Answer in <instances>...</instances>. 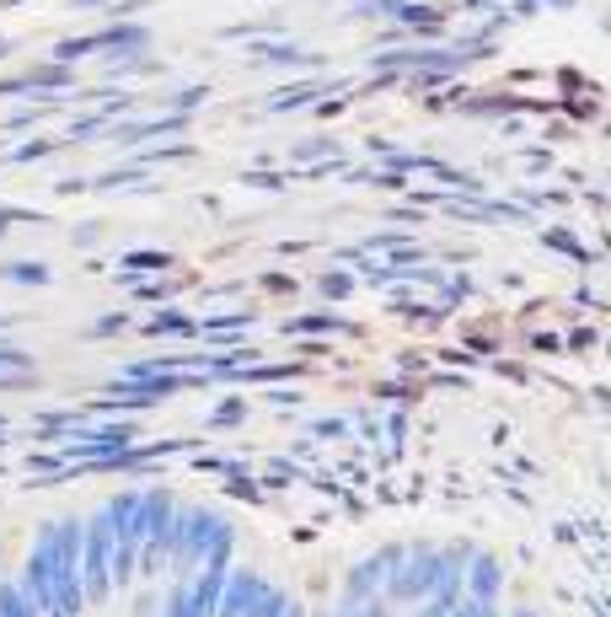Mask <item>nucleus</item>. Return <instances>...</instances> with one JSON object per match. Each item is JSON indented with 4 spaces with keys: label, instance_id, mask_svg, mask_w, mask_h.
<instances>
[{
    "label": "nucleus",
    "instance_id": "nucleus-1",
    "mask_svg": "<svg viewBox=\"0 0 611 617\" xmlns=\"http://www.w3.org/2000/svg\"><path fill=\"white\" fill-rule=\"evenodd\" d=\"M81 590H87V607H102L113 596V526H108V510L81 516Z\"/></svg>",
    "mask_w": 611,
    "mask_h": 617
},
{
    "label": "nucleus",
    "instance_id": "nucleus-2",
    "mask_svg": "<svg viewBox=\"0 0 611 617\" xmlns=\"http://www.w3.org/2000/svg\"><path fill=\"white\" fill-rule=\"evenodd\" d=\"M214 526H220V516H214L210 505H178V516H172V554H167L172 580H188L204 564Z\"/></svg>",
    "mask_w": 611,
    "mask_h": 617
},
{
    "label": "nucleus",
    "instance_id": "nucleus-3",
    "mask_svg": "<svg viewBox=\"0 0 611 617\" xmlns=\"http://www.w3.org/2000/svg\"><path fill=\"white\" fill-rule=\"evenodd\" d=\"M172 516H178V494L172 489H146V543H140V569L161 575L167 554H172Z\"/></svg>",
    "mask_w": 611,
    "mask_h": 617
},
{
    "label": "nucleus",
    "instance_id": "nucleus-4",
    "mask_svg": "<svg viewBox=\"0 0 611 617\" xmlns=\"http://www.w3.org/2000/svg\"><path fill=\"white\" fill-rule=\"evenodd\" d=\"M434 554H440V548H429V543H419V548H402L398 569L387 575L381 596H387L392 607H413V601H424L429 586H434Z\"/></svg>",
    "mask_w": 611,
    "mask_h": 617
},
{
    "label": "nucleus",
    "instance_id": "nucleus-5",
    "mask_svg": "<svg viewBox=\"0 0 611 617\" xmlns=\"http://www.w3.org/2000/svg\"><path fill=\"white\" fill-rule=\"evenodd\" d=\"M398 558H402V543H387V548H375L370 558L349 564V575H343V601H370V596H381L387 575L398 569Z\"/></svg>",
    "mask_w": 611,
    "mask_h": 617
},
{
    "label": "nucleus",
    "instance_id": "nucleus-6",
    "mask_svg": "<svg viewBox=\"0 0 611 617\" xmlns=\"http://www.w3.org/2000/svg\"><path fill=\"white\" fill-rule=\"evenodd\" d=\"M499 590H504V558L499 554H467V564H461V596H472V601H499Z\"/></svg>",
    "mask_w": 611,
    "mask_h": 617
},
{
    "label": "nucleus",
    "instance_id": "nucleus-7",
    "mask_svg": "<svg viewBox=\"0 0 611 617\" xmlns=\"http://www.w3.org/2000/svg\"><path fill=\"white\" fill-rule=\"evenodd\" d=\"M258 590H263V575H258V569H247V564H231V569H226V580H220L214 617H247V607L258 601Z\"/></svg>",
    "mask_w": 611,
    "mask_h": 617
},
{
    "label": "nucleus",
    "instance_id": "nucleus-8",
    "mask_svg": "<svg viewBox=\"0 0 611 617\" xmlns=\"http://www.w3.org/2000/svg\"><path fill=\"white\" fill-rule=\"evenodd\" d=\"M193 113H167V119H123V123H108V135L119 146H140V140H161V135H183Z\"/></svg>",
    "mask_w": 611,
    "mask_h": 617
},
{
    "label": "nucleus",
    "instance_id": "nucleus-9",
    "mask_svg": "<svg viewBox=\"0 0 611 617\" xmlns=\"http://www.w3.org/2000/svg\"><path fill=\"white\" fill-rule=\"evenodd\" d=\"M92 54H123V49H151V28L146 22H113L102 32H87Z\"/></svg>",
    "mask_w": 611,
    "mask_h": 617
},
{
    "label": "nucleus",
    "instance_id": "nucleus-10",
    "mask_svg": "<svg viewBox=\"0 0 611 617\" xmlns=\"http://www.w3.org/2000/svg\"><path fill=\"white\" fill-rule=\"evenodd\" d=\"M140 334H146V339H193V334H199V322H193L183 307H161V311L146 317V328H140Z\"/></svg>",
    "mask_w": 611,
    "mask_h": 617
},
{
    "label": "nucleus",
    "instance_id": "nucleus-11",
    "mask_svg": "<svg viewBox=\"0 0 611 617\" xmlns=\"http://www.w3.org/2000/svg\"><path fill=\"white\" fill-rule=\"evenodd\" d=\"M247 328H252V317H247V311H231V317H204L193 339H204V344H242Z\"/></svg>",
    "mask_w": 611,
    "mask_h": 617
},
{
    "label": "nucleus",
    "instance_id": "nucleus-12",
    "mask_svg": "<svg viewBox=\"0 0 611 617\" xmlns=\"http://www.w3.org/2000/svg\"><path fill=\"white\" fill-rule=\"evenodd\" d=\"M247 54H252L258 64H317V54H306V49H296V43H269V38L252 43Z\"/></svg>",
    "mask_w": 611,
    "mask_h": 617
},
{
    "label": "nucleus",
    "instance_id": "nucleus-13",
    "mask_svg": "<svg viewBox=\"0 0 611 617\" xmlns=\"http://www.w3.org/2000/svg\"><path fill=\"white\" fill-rule=\"evenodd\" d=\"M322 92H328L322 81H306V87H284V92L269 97V113H290V108H306V102H317Z\"/></svg>",
    "mask_w": 611,
    "mask_h": 617
},
{
    "label": "nucleus",
    "instance_id": "nucleus-14",
    "mask_svg": "<svg viewBox=\"0 0 611 617\" xmlns=\"http://www.w3.org/2000/svg\"><path fill=\"white\" fill-rule=\"evenodd\" d=\"M290 601H296V596H290L284 586H269V580H263V590H258V601L247 607V617H284L290 613Z\"/></svg>",
    "mask_w": 611,
    "mask_h": 617
},
{
    "label": "nucleus",
    "instance_id": "nucleus-15",
    "mask_svg": "<svg viewBox=\"0 0 611 617\" xmlns=\"http://www.w3.org/2000/svg\"><path fill=\"white\" fill-rule=\"evenodd\" d=\"M0 617H38V607L22 596V586L11 575H0Z\"/></svg>",
    "mask_w": 611,
    "mask_h": 617
},
{
    "label": "nucleus",
    "instance_id": "nucleus-16",
    "mask_svg": "<svg viewBox=\"0 0 611 617\" xmlns=\"http://www.w3.org/2000/svg\"><path fill=\"white\" fill-rule=\"evenodd\" d=\"M161 617H193V596H188V580H172L161 590Z\"/></svg>",
    "mask_w": 611,
    "mask_h": 617
},
{
    "label": "nucleus",
    "instance_id": "nucleus-17",
    "mask_svg": "<svg viewBox=\"0 0 611 617\" xmlns=\"http://www.w3.org/2000/svg\"><path fill=\"white\" fill-rule=\"evenodd\" d=\"M0 279H11V285H49V263H0Z\"/></svg>",
    "mask_w": 611,
    "mask_h": 617
},
{
    "label": "nucleus",
    "instance_id": "nucleus-18",
    "mask_svg": "<svg viewBox=\"0 0 611 617\" xmlns=\"http://www.w3.org/2000/svg\"><path fill=\"white\" fill-rule=\"evenodd\" d=\"M242 419H247L242 398H220V402H214V414H210V430H237Z\"/></svg>",
    "mask_w": 611,
    "mask_h": 617
},
{
    "label": "nucleus",
    "instance_id": "nucleus-19",
    "mask_svg": "<svg viewBox=\"0 0 611 617\" xmlns=\"http://www.w3.org/2000/svg\"><path fill=\"white\" fill-rule=\"evenodd\" d=\"M129 290H134V301H167V296H178V279H129Z\"/></svg>",
    "mask_w": 611,
    "mask_h": 617
},
{
    "label": "nucleus",
    "instance_id": "nucleus-20",
    "mask_svg": "<svg viewBox=\"0 0 611 617\" xmlns=\"http://www.w3.org/2000/svg\"><path fill=\"white\" fill-rule=\"evenodd\" d=\"M290 334H343V322H338L333 311H311V317L290 322Z\"/></svg>",
    "mask_w": 611,
    "mask_h": 617
},
{
    "label": "nucleus",
    "instance_id": "nucleus-21",
    "mask_svg": "<svg viewBox=\"0 0 611 617\" xmlns=\"http://www.w3.org/2000/svg\"><path fill=\"white\" fill-rule=\"evenodd\" d=\"M317 296H322V301H343V296H354V275H343V269L322 275V279H317Z\"/></svg>",
    "mask_w": 611,
    "mask_h": 617
},
{
    "label": "nucleus",
    "instance_id": "nucleus-22",
    "mask_svg": "<svg viewBox=\"0 0 611 617\" xmlns=\"http://www.w3.org/2000/svg\"><path fill=\"white\" fill-rule=\"evenodd\" d=\"M123 269H172V252H123Z\"/></svg>",
    "mask_w": 611,
    "mask_h": 617
},
{
    "label": "nucleus",
    "instance_id": "nucleus-23",
    "mask_svg": "<svg viewBox=\"0 0 611 617\" xmlns=\"http://www.w3.org/2000/svg\"><path fill=\"white\" fill-rule=\"evenodd\" d=\"M123 328H129V317H123V311H108V317H97L92 328H87V339H113Z\"/></svg>",
    "mask_w": 611,
    "mask_h": 617
},
{
    "label": "nucleus",
    "instance_id": "nucleus-24",
    "mask_svg": "<svg viewBox=\"0 0 611 617\" xmlns=\"http://www.w3.org/2000/svg\"><path fill=\"white\" fill-rule=\"evenodd\" d=\"M402 440H408V414L392 408V414H387V446H392V457H402Z\"/></svg>",
    "mask_w": 611,
    "mask_h": 617
},
{
    "label": "nucleus",
    "instance_id": "nucleus-25",
    "mask_svg": "<svg viewBox=\"0 0 611 617\" xmlns=\"http://www.w3.org/2000/svg\"><path fill=\"white\" fill-rule=\"evenodd\" d=\"M0 366L32 370V355H28V349H17V344H11V334H0Z\"/></svg>",
    "mask_w": 611,
    "mask_h": 617
},
{
    "label": "nucleus",
    "instance_id": "nucleus-26",
    "mask_svg": "<svg viewBox=\"0 0 611 617\" xmlns=\"http://www.w3.org/2000/svg\"><path fill=\"white\" fill-rule=\"evenodd\" d=\"M204 97H210V87H183V92H172V113H193Z\"/></svg>",
    "mask_w": 611,
    "mask_h": 617
},
{
    "label": "nucleus",
    "instance_id": "nucleus-27",
    "mask_svg": "<svg viewBox=\"0 0 611 617\" xmlns=\"http://www.w3.org/2000/svg\"><path fill=\"white\" fill-rule=\"evenodd\" d=\"M123 183H146L140 167H123V172H102V178H97V188H123Z\"/></svg>",
    "mask_w": 611,
    "mask_h": 617
},
{
    "label": "nucleus",
    "instance_id": "nucleus-28",
    "mask_svg": "<svg viewBox=\"0 0 611 617\" xmlns=\"http://www.w3.org/2000/svg\"><path fill=\"white\" fill-rule=\"evenodd\" d=\"M49 151H54V140H32V146H22V151H11V161L28 167V161H38V156H49Z\"/></svg>",
    "mask_w": 611,
    "mask_h": 617
},
{
    "label": "nucleus",
    "instance_id": "nucleus-29",
    "mask_svg": "<svg viewBox=\"0 0 611 617\" xmlns=\"http://www.w3.org/2000/svg\"><path fill=\"white\" fill-rule=\"evenodd\" d=\"M129 617H161V596H156V590H140V601H134Z\"/></svg>",
    "mask_w": 611,
    "mask_h": 617
},
{
    "label": "nucleus",
    "instance_id": "nucleus-30",
    "mask_svg": "<svg viewBox=\"0 0 611 617\" xmlns=\"http://www.w3.org/2000/svg\"><path fill=\"white\" fill-rule=\"evenodd\" d=\"M360 613L365 617H398V607H392L387 596H370V601H360Z\"/></svg>",
    "mask_w": 611,
    "mask_h": 617
},
{
    "label": "nucleus",
    "instance_id": "nucleus-31",
    "mask_svg": "<svg viewBox=\"0 0 611 617\" xmlns=\"http://www.w3.org/2000/svg\"><path fill=\"white\" fill-rule=\"evenodd\" d=\"M542 11V0H510V17H537Z\"/></svg>",
    "mask_w": 611,
    "mask_h": 617
},
{
    "label": "nucleus",
    "instance_id": "nucleus-32",
    "mask_svg": "<svg viewBox=\"0 0 611 617\" xmlns=\"http://www.w3.org/2000/svg\"><path fill=\"white\" fill-rule=\"evenodd\" d=\"M263 285H269L274 296H290V290H296V279H284V275H269V279H263Z\"/></svg>",
    "mask_w": 611,
    "mask_h": 617
},
{
    "label": "nucleus",
    "instance_id": "nucleus-33",
    "mask_svg": "<svg viewBox=\"0 0 611 617\" xmlns=\"http://www.w3.org/2000/svg\"><path fill=\"white\" fill-rule=\"evenodd\" d=\"M343 430H349L343 419H322V425H311V435H343Z\"/></svg>",
    "mask_w": 611,
    "mask_h": 617
},
{
    "label": "nucleus",
    "instance_id": "nucleus-34",
    "mask_svg": "<svg viewBox=\"0 0 611 617\" xmlns=\"http://www.w3.org/2000/svg\"><path fill=\"white\" fill-rule=\"evenodd\" d=\"M322 151H333L328 140H311V146H296V156H322Z\"/></svg>",
    "mask_w": 611,
    "mask_h": 617
},
{
    "label": "nucleus",
    "instance_id": "nucleus-35",
    "mask_svg": "<svg viewBox=\"0 0 611 617\" xmlns=\"http://www.w3.org/2000/svg\"><path fill=\"white\" fill-rule=\"evenodd\" d=\"M76 6H81V11H87V6H97V11H108L113 0H76Z\"/></svg>",
    "mask_w": 611,
    "mask_h": 617
},
{
    "label": "nucleus",
    "instance_id": "nucleus-36",
    "mask_svg": "<svg viewBox=\"0 0 611 617\" xmlns=\"http://www.w3.org/2000/svg\"><path fill=\"white\" fill-rule=\"evenodd\" d=\"M478 617H499V601H483V607H478Z\"/></svg>",
    "mask_w": 611,
    "mask_h": 617
},
{
    "label": "nucleus",
    "instance_id": "nucleus-37",
    "mask_svg": "<svg viewBox=\"0 0 611 617\" xmlns=\"http://www.w3.org/2000/svg\"><path fill=\"white\" fill-rule=\"evenodd\" d=\"M467 6H472V11H483V6H499V0H467Z\"/></svg>",
    "mask_w": 611,
    "mask_h": 617
},
{
    "label": "nucleus",
    "instance_id": "nucleus-38",
    "mask_svg": "<svg viewBox=\"0 0 611 617\" xmlns=\"http://www.w3.org/2000/svg\"><path fill=\"white\" fill-rule=\"evenodd\" d=\"M510 617H542V613H537V607H520V613H510Z\"/></svg>",
    "mask_w": 611,
    "mask_h": 617
},
{
    "label": "nucleus",
    "instance_id": "nucleus-39",
    "mask_svg": "<svg viewBox=\"0 0 611 617\" xmlns=\"http://www.w3.org/2000/svg\"><path fill=\"white\" fill-rule=\"evenodd\" d=\"M542 6H569V0H542Z\"/></svg>",
    "mask_w": 611,
    "mask_h": 617
},
{
    "label": "nucleus",
    "instance_id": "nucleus-40",
    "mask_svg": "<svg viewBox=\"0 0 611 617\" xmlns=\"http://www.w3.org/2000/svg\"><path fill=\"white\" fill-rule=\"evenodd\" d=\"M349 6H365V0H349Z\"/></svg>",
    "mask_w": 611,
    "mask_h": 617
}]
</instances>
